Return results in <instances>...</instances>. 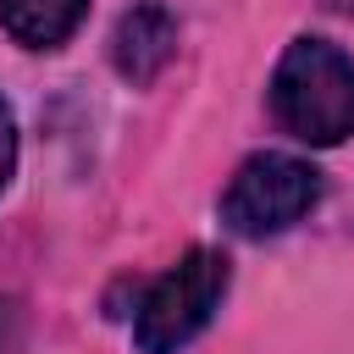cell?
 <instances>
[{
  "label": "cell",
  "mask_w": 354,
  "mask_h": 354,
  "mask_svg": "<svg viewBox=\"0 0 354 354\" xmlns=\"http://www.w3.org/2000/svg\"><path fill=\"white\" fill-rule=\"evenodd\" d=\"M271 111L304 144H343L354 133V55L326 39H293L271 72Z\"/></svg>",
  "instance_id": "1"
},
{
  "label": "cell",
  "mask_w": 354,
  "mask_h": 354,
  "mask_svg": "<svg viewBox=\"0 0 354 354\" xmlns=\"http://www.w3.org/2000/svg\"><path fill=\"white\" fill-rule=\"evenodd\" d=\"M227 293V254L216 249H188L171 271H160L149 282V293L138 299L133 315V337L144 354H177L188 337L205 332V321L216 315Z\"/></svg>",
  "instance_id": "2"
},
{
  "label": "cell",
  "mask_w": 354,
  "mask_h": 354,
  "mask_svg": "<svg viewBox=\"0 0 354 354\" xmlns=\"http://www.w3.org/2000/svg\"><path fill=\"white\" fill-rule=\"evenodd\" d=\"M321 199V171L299 155H249L227 194H221V221L238 232V238H266V232H282L293 227L310 205Z\"/></svg>",
  "instance_id": "3"
},
{
  "label": "cell",
  "mask_w": 354,
  "mask_h": 354,
  "mask_svg": "<svg viewBox=\"0 0 354 354\" xmlns=\"http://www.w3.org/2000/svg\"><path fill=\"white\" fill-rule=\"evenodd\" d=\"M171 50H177V17L166 6H133L116 22L111 55H116V72L122 77H133V83L160 77V66L171 61Z\"/></svg>",
  "instance_id": "4"
},
{
  "label": "cell",
  "mask_w": 354,
  "mask_h": 354,
  "mask_svg": "<svg viewBox=\"0 0 354 354\" xmlns=\"http://www.w3.org/2000/svg\"><path fill=\"white\" fill-rule=\"evenodd\" d=\"M83 11H88V0H0L6 33L28 50H55L83 22Z\"/></svg>",
  "instance_id": "5"
},
{
  "label": "cell",
  "mask_w": 354,
  "mask_h": 354,
  "mask_svg": "<svg viewBox=\"0 0 354 354\" xmlns=\"http://www.w3.org/2000/svg\"><path fill=\"white\" fill-rule=\"evenodd\" d=\"M11 166H17V122H11V105L0 100V188H6Z\"/></svg>",
  "instance_id": "6"
},
{
  "label": "cell",
  "mask_w": 354,
  "mask_h": 354,
  "mask_svg": "<svg viewBox=\"0 0 354 354\" xmlns=\"http://www.w3.org/2000/svg\"><path fill=\"white\" fill-rule=\"evenodd\" d=\"M326 6H337V11H354V0H326Z\"/></svg>",
  "instance_id": "7"
}]
</instances>
